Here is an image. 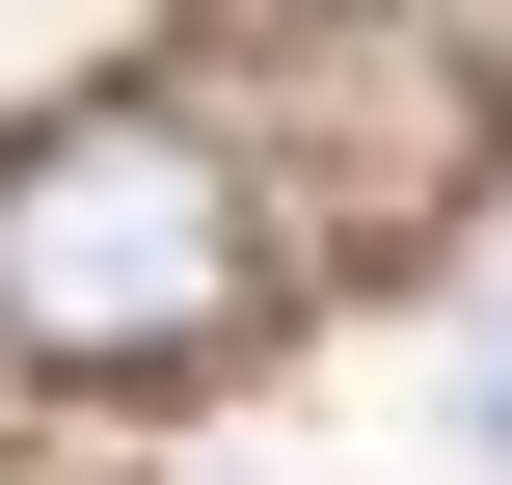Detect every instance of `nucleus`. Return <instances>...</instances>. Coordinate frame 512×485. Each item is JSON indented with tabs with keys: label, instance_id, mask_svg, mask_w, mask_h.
I'll return each instance as SVG.
<instances>
[{
	"label": "nucleus",
	"instance_id": "1",
	"mask_svg": "<svg viewBox=\"0 0 512 485\" xmlns=\"http://www.w3.org/2000/svg\"><path fill=\"white\" fill-rule=\"evenodd\" d=\"M243 324H270V189H243L216 108L108 81V108L0 135V351L27 378H189Z\"/></svg>",
	"mask_w": 512,
	"mask_h": 485
},
{
	"label": "nucleus",
	"instance_id": "2",
	"mask_svg": "<svg viewBox=\"0 0 512 485\" xmlns=\"http://www.w3.org/2000/svg\"><path fill=\"white\" fill-rule=\"evenodd\" d=\"M486 432H512V378H486Z\"/></svg>",
	"mask_w": 512,
	"mask_h": 485
}]
</instances>
